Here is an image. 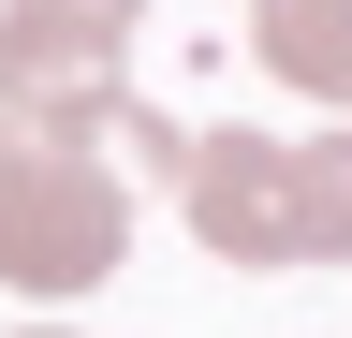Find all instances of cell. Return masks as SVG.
I'll return each instance as SVG.
<instances>
[{"label":"cell","mask_w":352,"mask_h":338,"mask_svg":"<svg viewBox=\"0 0 352 338\" xmlns=\"http://www.w3.org/2000/svg\"><path fill=\"white\" fill-rule=\"evenodd\" d=\"M250 59L279 74L294 103L352 118V0H250Z\"/></svg>","instance_id":"4"},{"label":"cell","mask_w":352,"mask_h":338,"mask_svg":"<svg viewBox=\"0 0 352 338\" xmlns=\"http://www.w3.org/2000/svg\"><path fill=\"white\" fill-rule=\"evenodd\" d=\"M88 147H118V191H132V177H176V147H191V133H176L162 103H132V89H118L103 118H88Z\"/></svg>","instance_id":"6"},{"label":"cell","mask_w":352,"mask_h":338,"mask_svg":"<svg viewBox=\"0 0 352 338\" xmlns=\"http://www.w3.org/2000/svg\"><path fill=\"white\" fill-rule=\"evenodd\" d=\"M132 265V191L88 133H44V118H0V294H103Z\"/></svg>","instance_id":"1"},{"label":"cell","mask_w":352,"mask_h":338,"mask_svg":"<svg viewBox=\"0 0 352 338\" xmlns=\"http://www.w3.org/2000/svg\"><path fill=\"white\" fill-rule=\"evenodd\" d=\"M15 338H74V324H15Z\"/></svg>","instance_id":"7"},{"label":"cell","mask_w":352,"mask_h":338,"mask_svg":"<svg viewBox=\"0 0 352 338\" xmlns=\"http://www.w3.org/2000/svg\"><path fill=\"white\" fill-rule=\"evenodd\" d=\"M176 221H191L206 265H235V279H279L308 265V191H294V133H191L176 147Z\"/></svg>","instance_id":"2"},{"label":"cell","mask_w":352,"mask_h":338,"mask_svg":"<svg viewBox=\"0 0 352 338\" xmlns=\"http://www.w3.org/2000/svg\"><path fill=\"white\" fill-rule=\"evenodd\" d=\"M294 191H308V265H352V118L294 133Z\"/></svg>","instance_id":"5"},{"label":"cell","mask_w":352,"mask_h":338,"mask_svg":"<svg viewBox=\"0 0 352 338\" xmlns=\"http://www.w3.org/2000/svg\"><path fill=\"white\" fill-rule=\"evenodd\" d=\"M132 30H147V0H0V118L88 133L132 89Z\"/></svg>","instance_id":"3"}]
</instances>
